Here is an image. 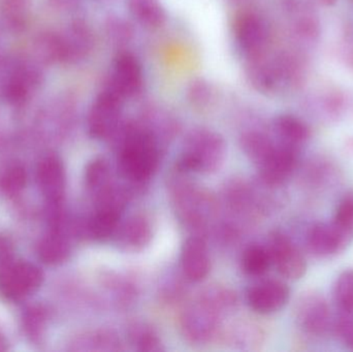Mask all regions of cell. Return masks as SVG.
Instances as JSON below:
<instances>
[{
    "instance_id": "1",
    "label": "cell",
    "mask_w": 353,
    "mask_h": 352,
    "mask_svg": "<svg viewBox=\"0 0 353 352\" xmlns=\"http://www.w3.org/2000/svg\"><path fill=\"white\" fill-rule=\"evenodd\" d=\"M159 146L151 130L138 125L124 128L118 151V167L124 179L143 184L159 167Z\"/></svg>"
},
{
    "instance_id": "2",
    "label": "cell",
    "mask_w": 353,
    "mask_h": 352,
    "mask_svg": "<svg viewBox=\"0 0 353 352\" xmlns=\"http://www.w3.org/2000/svg\"><path fill=\"white\" fill-rule=\"evenodd\" d=\"M225 156V141L218 132L208 128H196L185 138L176 171L213 174L222 167Z\"/></svg>"
},
{
    "instance_id": "3",
    "label": "cell",
    "mask_w": 353,
    "mask_h": 352,
    "mask_svg": "<svg viewBox=\"0 0 353 352\" xmlns=\"http://www.w3.org/2000/svg\"><path fill=\"white\" fill-rule=\"evenodd\" d=\"M176 173L171 189L179 218L194 231L195 235H201L216 212L213 196L185 179L182 172Z\"/></svg>"
},
{
    "instance_id": "4",
    "label": "cell",
    "mask_w": 353,
    "mask_h": 352,
    "mask_svg": "<svg viewBox=\"0 0 353 352\" xmlns=\"http://www.w3.org/2000/svg\"><path fill=\"white\" fill-rule=\"evenodd\" d=\"M225 314L209 300L199 295L181 313L180 328L183 336L195 344L210 342L219 335L222 318Z\"/></svg>"
},
{
    "instance_id": "5",
    "label": "cell",
    "mask_w": 353,
    "mask_h": 352,
    "mask_svg": "<svg viewBox=\"0 0 353 352\" xmlns=\"http://www.w3.org/2000/svg\"><path fill=\"white\" fill-rule=\"evenodd\" d=\"M123 101L119 95L108 88L97 95L87 116V128L91 138L108 140L117 134Z\"/></svg>"
},
{
    "instance_id": "6",
    "label": "cell",
    "mask_w": 353,
    "mask_h": 352,
    "mask_svg": "<svg viewBox=\"0 0 353 352\" xmlns=\"http://www.w3.org/2000/svg\"><path fill=\"white\" fill-rule=\"evenodd\" d=\"M43 280L39 267L14 260L0 269V293L10 301H20L37 291Z\"/></svg>"
},
{
    "instance_id": "7",
    "label": "cell",
    "mask_w": 353,
    "mask_h": 352,
    "mask_svg": "<svg viewBox=\"0 0 353 352\" xmlns=\"http://www.w3.org/2000/svg\"><path fill=\"white\" fill-rule=\"evenodd\" d=\"M267 247L271 254L272 264L283 278L300 280L306 274L305 256L285 233L281 231L271 233Z\"/></svg>"
},
{
    "instance_id": "8",
    "label": "cell",
    "mask_w": 353,
    "mask_h": 352,
    "mask_svg": "<svg viewBox=\"0 0 353 352\" xmlns=\"http://www.w3.org/2000/svg\"><path fill=\"white\" fill-rule=\"evenodd\" d=\"M296 320L300 330L311 337L325 336L333 328L331 308L321 293H304L296 306Z\"/></svg>"
},
{
    "instance_id": "9",
    "label": "cell",
    "mask_w": 353,
    "mask_h": 352,
    "mask_svg": "<svg viewBox=\"0 0 353 352\" xmlns=\"http://www.w3.org/2000/svg\"><path fill=\"white\" fill-rule=\"evenodd\" d=\"M299 149L276 142L273 150L256 165L261 181L270 187H279L298 169Z\"/></svg>"
},
{
    "instance_id": "10",
    "label": "cell",
    "mask_w": 353,
    "mask_h": 352,
    "mask_svg": "<svg viewBox=\"0 0 353 352\" xmlns=\"http://www.w3.org/2000/svg\"><path fill=\"white\" fill-rule=\"evenodd\" d=\"M234 34L239 49L250 59L261 56L269 41L267 23L253 12H245L236 18Z\"/></svg>"
},
{
    "instance_id": "11",
    "label": "cell",
    "mask_w": 353,
    "mask_h": 352,
    "mask_svg": "<svg viewBox=\"0 0 353 352\" xmlns=\"http://www.w3.org/2000/svg\"><path fill=\"white\" fill-rule=\"evenodd\" d=\"M142 65L132 54L121 53L114 60L108 89L126 99L136 96L142 90Z\"/></svg>"
},
{
    "instance_id": "12",
    "label": "cell",
    "mask_w": 353,
    "mask_h": 352,
    "mask_svg": "<svg viewBox=\"0 0 353 352\" xmlns=\"http://www.w3.org/2000/svg\"><path fill=\"white\" fill-rule=\"evenodd\" d=\"M41 70L29 62H18L12 66L2 84V95L10 105H21L26 103L31 93L41 85Z\"/></svg>"
},
{
    "instance_id": "13",
    "label": "cell",
    "mask_w": 353,
    "mask_h": 352,
    "mask_svg": "<svg viewBox=\"0 0 353 352\" xmlns=\"http://www.w3.org/2000/svg\"><path fill=\"white\" fill-rule=\"evenodd\" d=\"M290 299V289L280 280H265L247 291V303L256 313L268 315L285 307Z\"/></svg>"
},
{
    "instance_id": "14",
    "label": "cell",
    "mask_w": 353,
    "mask_h": 352,
    "mask_svg": "<svg viewBox=\"0 0 353 352\" xmlns=\"http://www.w3.org/2000/svg\"><path fill=\"white\" fill-rule=\"evenodd\" d=\"M352 240L333 223L317 222L309 227L307 248L319 258H331L341 253Z\"/></svg>"
},
{
    "instance_id": "15",
    "label": "cell",
    "mask_w": 353,
    "mask_h": 352,
    "mask_svg": "<svg viewBox=\"0 0 353 352\" xmlns=\"http://www.w3.org/2000/svg\"><path fill=\"white\" fill-rule=\"evenodd\" d=\"M153 225L148 216L134 214L120 222L113 239L124 251L139 252L152 241Z\"/></svg>"
},
{
    "instance_id": "16",
    "label": "cell",
    "mask_w": 353,
    "mask_h": 352,
    "mask_svg": "<svg viewBox=\"0 0 353 352\" xmlns=\"http://www.w3.org/2000/svg\"><path fill=\"white\" fill-rule=\"evenodd\" d=\"M183 274L191 282L205 280L211 270L207 242L201 235H193L185 241L181 253Z\"/></svg>"
},
{
    "instance_id": "17",
    "label": "cell",
    "mask_w": 353,
    "mask_h": 352,
    "mask_svg": "<svg viewBox=\"0 0 353 352\" xmlns=\"http://www.w3.org/2000/svg\"><path fill=\"white\" fill-rule=\"evenodd\" d=\"M62 63H76L86 58L93 49L94 37L88 25L74 21L59 32Z\"/></svg>"
},
{
    "instance_id": "18",
    "label": "cell",
    "mask_w": 353,
    "mask_h": 352,
    "mask_svg": "<svg viewBox=\"0 0 353 352\" xmlns=\"http://www.w3.org/2000/svg\"><path fill=\"white\" fill-rule=\"evenodd\" d=\"M37 183L48 204L62 205L65 190L63 163L56 156H48L37 167Z\"/></svg>"
},
{
    "instance_id": "19",
    "label": "cell",
    "mask_w": 353,
    "mask_h": 352,
    "mask_svg": "<svg viewBox=\"0 0 353 352\" xmlns=\"http://www.w3.org/2000/svg\"><path fill=\"white\" fill-rule=\"evenodd\" d=\"M124 209L113 206L94 207V212L86 222V231L95 241L105 242L113 239Z\"/></svg>"
},
{
    "instance_id": "20",
    "label": "cell",
    "mask_w": 353,
    "mask_h": 352,
    "mask_svg": "<svg viewBox=\"0 0 353 352\" xmlns=\"http://www.w3.org/2000/svg\"><path fill=\"white\" fill-rule=\"evenodd\" d=\"M274 132L278 142L300 149L310 136V130L304 122L292 115H281L274 121Z\"/></svg>"
},
{
    "instance_id": "21",
    "label": "cell",
    "mask_w": 353,
    "mask_h": 352,
    "mask_svg": "<svg viewBox=\"0 0 353 352\" xmlns=\"http://www.w3.org/2000/svg\"><path fill=\"white\" fill-rule=\"evenodd\" d=\"M128 8L132 18L148 28H159L167 21L161 0H128Z\"/></svg>"
},
{
    "instance_id": "22",
    "label": "cell",
    "mask_w": 353,
    "mask_h": 352,
    "mask_svg": "<svg viewBox=\"0 0 353 352\" xmlns=\"http://www.w3.org/2000/svg\"><path fill=\"white\" fill-rule=\"evenodd\" d=\"M74 351H123L119 337L112 331H95L79 337L74 343Z\"/></svg>"
},
{
    "instance_id": "23",
    "label": "cell",
    "mask_w": 353,
    "mask_h": 352,
    "mask_svg": "<svg viewBox=\"0 0 353 352\" xmlns=\"http://www.w3.org/2000/svg\"><path fill=\"white\" fill-rule=\"evenodd\" d=\"M70 246L68 238L59 231H51L41 241L39 247V256L47 265H59L65 262L70 256Z\"/></svg>"
},
{
    "instance_id": "24",
    "label": "cell",
    "mask_w": 353,
    "mask_h": 352,
    "mask_svg": "<svg viewBox=\"0 0 353 352\" xmlns=\"http://www.w3.org/2000/svg\"><path fill=\"white\" fill-rule=\"evenodd\" d=\"M128 338L130 345L138 351L159 352L165 349L157 331L143 322H136L128 328Z\"/></svg>"
},
{
    "instance_id": "25",
    "label": "cell",
    "mask_w": 353,
    "mask_h": 352,
    "mask_svg": "<svg viewBox=\"0 0 353 352\" xmlns=\"http://www.w3.org/2000/svg\"><path fill=\"white\" fill-rule=\"evenodd\" d=\"M241 265L245 274L251 277H261L267 274L273 264L268 247L255 244L244 250Z\"/></svg>"
},
{
    "instance_id": "26",
    "label": "cell",
    "mask_w": 353,
    "mask_h": 352,
    "mask_svg": "<svg viewBox=\"0 0 353 352\" xmlns=\"http://www.w3.org/2000/svg\"><path fill=\"white\" fill-rule=\"evenodd\" d=\"M85 182L93 196L115 183L111 167L108 161L99 157L90 161L85 172Z\"/></svg>"
},
{
    "instance_id": "27",
    "label": "cell",
    "mask_w": 353,
    "mask_h": 352,
    "mask_svg": "<svg viewBox=\"0 0 353 352\" xmlns=\"http://www.w3.org/2000/svg\"><path fill=\"white\" fill-rule=\"evenodd\" d=\"M241 145L245 154L257 165L273 150L276 142L263 132H249L242 136Z\"/></svg>"
},
{
    "instance_id": "28",
    "label": "cell",
    "mask_w": 353,
    "mask_h": 352,
    "mask_svg": "<svg viewBox=\"0 0 353 352\" xmlns=\"http://www.w3.org/2000/svg\"><path fill=\"white\" fill-rule=\"evenodd\" d=\"M33 49L39 61L46 64L62 63L59 32L47 31L41 33L35 39Z\"/></svg>"
},
{
    "instance_id": "29",
    "label": "cell",
    "mask_w": 353,
    "mask_h": 352,
    "mask_svg": "<svg viewBox=\"0 0 353 352\" xmlns=\"http://www.w3.org/2000/svg\"><path fill=\"white\" fill-rule=\"evenodd\" d=\"M31 0H0V17L12 30H20L26 24Z\"/></svg>"
},
{
    "instance_id": "30",
    "label": "cell",
    "mask_w": 353,
    "mask_h": 352,
    "mask_svg": "<svg viewBox=\"0 0 353 352\" xmlns=\"http://www.w3.org/2000/svg\"><path fill=\"white\" fill-rule=\"evenodd\" d=\"M333 298L340 314L353 316V269L340 273L334 283Z\"/></svg>"
},
{
    "instance_id": "31",
    "label": "cell",
    "mask_w": 353,
    "mask_h": 352,
    "mask_svg": "<svg viewBox=\"0 0 353 352\" xmlns=\"http://www.w3.org/2000/svg\"><path fill=\"white\" fill-rule=\"evenodd\" d=\"M332 223L350 240L353 239V190L346 192L340 198Z\"/></svg>"
},
{
    "instance_id": "32",
    "label": "cell",
    "mask_w": 353,
    "mask_h": 352,
    "mask_svg": "<svg viewBox=\"0 0 353 352\" xmlns=\"http://www.w3.org/2000/svg\"><path fill=\"white\" fill-rule=\"evenodd\" d=\"M27 182V174L24 167L14 165L8 167L0 177V187L10 196H14L24 189Z\"/></svg>"
},
{
    "instance_id": "33",
    "label": "cell",
    "mask_w": 353,
    "mask_h": 352,
    "mask_svg": "<svg viewBox=\"0 0 353 352\" xmlns=\"http://www.w3.org/2000/svg\"><path fill=\"white\" fill-rule=\"evenodd\" d=\"M47 322V311L41 306H31L23 318L25 331L32 339L41 336Z\"/></svg>"
},
{
    "instance_id": "34",
    "label": "cell",
    "mask_w": 353,
    "mask_h": 352,
    "mask_svg": "<svg viewBox=\"0 0 353 352\" xmlns=\"http://www.w3.org/2000/svg\"><path fill=\"white\" fill-rule=\"evenodd\" d=\"M212 95H213V92H212L209 83L207 81L201 80V79L193 81L187 91L189 101L197 107H203L209 105Z\"/></svg>"
},
{
    "instance_id": "35",
    "label": "cell",
    "mask_w": 353,
    "mask_h": 352,
    "mask_svg": "<svg viewBox=\"0 0 353 352\" xmlns=\"http://www.w3.org/2000/svg\"><path fill=\"white\" fill-rule=\"evenodd\" d=\"M333 329L337 336L343 340L347 346L353 349V316L339 314V318L333 322Z\"/></svg>"
},
{
    "instance_id": "36",
    "label": "cell",
    "mask_w": 353,
    "mask_h": 352,
    "mask_svg": "<svg viewBox=\"0 0 353 352\" xmlns=\"http://www.w3.org/2000/svg\"><path fill=\"white\" fill-rule=\"evenodd\" d=\"M108 27H109V34L116 43L126 41V39L128 41L132 37V30H130V26L122 21H115Z\"/></svg>"
},
{
    "instance_id": "37",
    "label": "cell",
    "mask_w": 353,
    "mask_h": 352,
    "mask_svg": "<svg viewBox=\"0 0 353 352\" xmlns=\"http://www.w3.org/2000/svg\"><path fill=\"white\" fill-rule=\"evenodd\" d=\"M14 262V248L8 238L0 235V269Z\"/></svg>"
},
{
    "instance_id": "38",
    "label": "cell",
    "mask_w": 353,
    "mask_h": 352,
    "mask_svg": "<svg viewBox=\"0 0 353 352\" xmlns=\"http://www.w3.org/2000/svg\"><path fill=\"white\" fill-rule=\"evenodd\" d=\"M52 6L61 10H70L78 4L79 0H49Z\"/></svg>"
},
{
    "instance_id": "39",
    "label": "cell",
    "mask_w": 353,
    "mask_h": 352,
    "mask_svg": "<svg viewBox=\"0 0 353 352\" xmlns=\"http://www.w3.org/2000/svg\"><path fill=\"white\" fill-rule=\"evenodd\" d=\"M313 1L317 2L319 4H323V6H332L335 3L336 0H313Z\"/></svg>"
},
{
    "instance_id": "40",
    "label": "cell",
    "mask_w": 353,
    "mask_h": 352,
    "mask_svg": "<svg viewBox=\"0 0 353 352\" xmlns=\"http://www.w3.org/2000/svg\"><path fill=\"white\" fill-rule=\"evenodd\" d=\"M4 345H6V342H4L3 339L0 337V351H3V349H6Z\"/></svg>"
}]
</instances>
